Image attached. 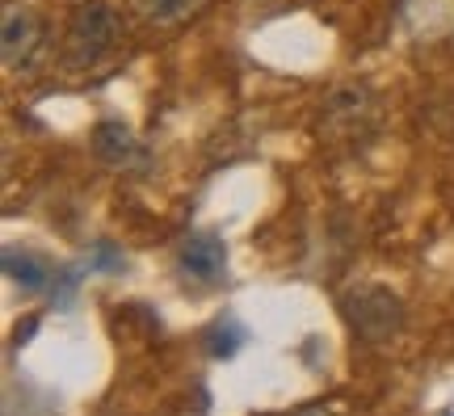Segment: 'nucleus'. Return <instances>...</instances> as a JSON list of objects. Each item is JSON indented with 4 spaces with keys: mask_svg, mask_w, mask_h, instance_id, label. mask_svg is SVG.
Instances as JSON below:
<instances>
[{
    "mask_svg": "<svg viewBox=\"0 0 454 416\" xmlns=\"http://www.w3.org/2000/svg\"><path fill=\"white\" fill-rule=\"evenodd\" d=\"M207 345H211L215 357H231L244 345V328L236 320H219L211 328V336H207Z\"/></svg>",
    "mask_w": 454,
    "mask_h": 416,
    "instance_id": "obj_9",
    "label": "nucleus"
},
{
    "mask_svg": "<svg viewBox=\"0 0 454 416\" xmlns=\"http://www.w3.org/2000/svg\"><path fill=\"white\" fill-rule=\"evenodd\" d=\"M93 152H98V161L110 164V169H135V164L144 161L139 139H135L130 127H122V122H101L98 135H93Z\"/></svg>",
    "mask_w": 454,
    "mask_h": 416,
    "instance_id": "obj_6",
    "label": "nucleus"
},
{
    "mask_svg": "<svg viewBox=\"0 0 454 416\" xmlns=\"http://www.w3.org/2000/svg\"><path fill=\"white\" fill-rule=\"evenodd\" d=\"M4 273H9V278H13L21 290H47L51 278H55L43 256L17 253V248H4Z\"/></svg>",
    "mask_w": 454,
    "mask_h": 416,
    "instance_id": "obj_7",
    "label": "nucleus"
},
{
    "mask_svg": "<svg viewBox=\"0 0 454 416\" xmlns=\"http://www.w3.org/2000/svg\"><path fill=\"white\" fill-rule=\"evenodd\" d=\"M379 127V97L366 84H345L320 106V135L333 144L362 147Z\"/></svg>",
    "mask_w": 454,
    "mask_h": 416,
    "instance_id": "obj_1",
    "label": "nucleus"
},
{
    "mask_svg": "<svg viewBox=\"0 0 454 416\" xmlns=\"http://www.w3.org/2000/svg\"><path fill=\"white\" fill-rule=\"evenodd\" d=\"M294 416H337V412H328V408H299Z\"/></svg>",
    "mask_w": 454,
    "mask_h": 416,
    "instance_id": "obj_10",
    "label": "nucleus"
},
{
    "mask_svg": "<svg viewBox=\"0 0 454 416\" xmlns=\"http://www.w3.org/2000/svg\"><path fill=\"white\" fill-rule=\"evenodd\" d=\"M177 270L190 278V282H202V286H215L227 270V248L219 236L211 232H194L185 236L177 248Z\"/></svg>",
    "mask_w": 454,
    "mask_h": 416,
    "instance_id": "obj_5",
    "label": "nucleus"
},
{
    "mask_svg": "<svg viewBox=\"0 0 454 416\" xmlns=\"http://www.w3.org/2000/svg\"><path fill=\"white\" fill-rule=\"evenodd\" d=\"M43 47V17L26 9V4H9L4 21H0V51H4V67H30V59Z\"/></svg>",
    "mask_w": 454,
    "mask_h": 416,
    "instance_id": "obj_4",
    "label": "nucleus"
},
{
    "mask_svg": "<svg viewBox=\"0 0 454 416\" xmlns=\"http://www.w3.org/2000/svg\"><path fill=\"white\" fill-rule=\"evenodd\" d=\"M340 307H345V320L354 324V333L362 336V341H371V345L391 341V336L400 333V324H404V307H400V299L383 286L349 290V294L340 299Z\"/></svg>",
    "mask_w": 454,
    "mask_h": 416,
    "instance_id": "obj_3",
    "label": "nucleus"
},
{
    "mask_svg": "<svg viewBox=\"0 0 454 416\" xmlns=\"http://www.w3.org/2000/svg\"><path fill=\"white\" fill-rule=\"evenodd\" d=\"M118 43V17L106 0H81L67 17V59L72 64H98Z\"/></svg>",
    "mask_w": 454,
    "mask_h": 416,
    "instance_id": "obj_2",
    "label": "nucleus"
},
{
    "mask_svg": "<svg viewBox=\"0 0 454 416\" xmlns=\"http://www.w3.org/2000/svg\"><path fill=\"white\" fill-rule=\"evenodd\" d=\"M202 9V0H139V13H144L147 26H181L185 17H194Z\"/></svg>",
    "mask_w": 454,
    "mask_h": 416,
    "instance_id": "obj_8",
    "label": "nucleus"
}]
</instances>
